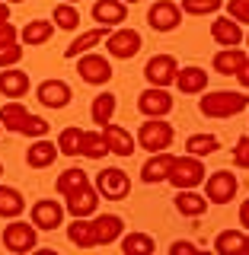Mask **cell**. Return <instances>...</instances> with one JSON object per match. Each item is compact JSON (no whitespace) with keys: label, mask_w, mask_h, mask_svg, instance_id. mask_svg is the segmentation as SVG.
I'll return each instance as SVG.
<instances>
[{"label":"cell","mask_w":249,"mask_h":255,"mask_svg":"<svg viewBox=\"0 0 249 255\" xmlns=\"http://www.w3.org/2000/svg\"><path fill=\"white\" fill-rule=\"evenodd\" d=\"M170 252H173V255H176V252H189V255H195V252H198V246H195V243H173V246H170Z\"/></svg>","instance_id":"obj_44"},{"label":"cell","mask_w":249,"mask_h":255,"mask_svg":"<svg viewBox=\"0 0 249 255\" xmlns=\"http://www.w3.org/2000/svg\"><path fill=\"white\" fill-rule=\"evenodd\" d=\"M246 252H249V236H246Z\"/></svg>","instance_id":"obj_50"},{"label":"cell","mask_w":249,"mask_h":255,"mask_svg":"<svg viewBox=\"0 0 249 255\" xmlns=\"http://www.w3.org/2000/svg\"><path fill=\"white\" fill-rule=\"evenodd\" d=\"M173 153H163V150H160V153H154L147 159V163H144V169H141V179L147 182V185H154V182H163L166 175H170V166H173Z\"/></svg>","instance_id":"obj_22"},{"label":"cell","mask_w":249,"mask_h":255,"mask_svg":"<svg viewBox=\"0 0 249 255\" xmlns=\"http://www.w3.org/2000/svg\"><path fill=\"white\" fill-rule=\"evenodd\" d=\"M80 143H83V128H64L58 137V150L64 156H80Z\"/></svg>","instance_id":"obj_36"},{"label":"cell","mask_w":249,"mask_h":255,"mask_svg":"<svg viewBox=\"0 0 249 255\" xmlns=\"http://www.w3.org/2000/svg\"><path fill=\"white\" fill-rule=\"evenodd\" d=\"M112 112H115V96H112V93H99V96L93 99V109H90L93 122L99 125V128L109 125V122H112Z\"/></svg>","instance_id":"obj_33"},{"label":"cell","mask_w":249,"mask_h":255,"mask_svg":"<svg viewBox=\"0 0 249 255\" xmlns=\"http://www.w3.org/2000/svg\"><path fill=\"white\" fill-rule=\"evenodd\" d=\"M29 93V74L19 67H3V74H0V96H6V99H22V96Z\"/></svg>","instance_id":"obj_15"},{"label":"cell","mask_w":249,"mask_h":255,"mask_svg":"<svg viewBox=\"0 0 249 255\" xmlns=\"http://www.w3.org/2000/svg\"><path fill=\"white\" fill-rule=\"evenodd\" d=\"M35 96H38V102H42L45 109H64L70 102V86L64 83V80H45L42 86L35 90Z\"/></svg>","instance_id":"obj_14"},{"label":"cell","mask_w":249,"mask_h":255,"mask_svg":"<svg viewBox=\"0 0 249 255\" xmlns=\"http://www.w3.org/2000/svg\"><path fill=\"white\" fill-rule=\"evenodd\" d=\"M246 45H249V35H246Z\"/></svg>","instance_id":"obj_53"},{"label":"cell","mask_w":249,"mask_h":255,"mask_svg":"<svg viewBox=\"0 0 249 255\" xmlns=\"http://www.w3.org/2000/svg\"><path fill=\"white\" fill-rule=\"evenodd\" d=\"M51 22L58 29H67V32H74L80 26V13H77V6L74 3H58L54 6V13H51Z\"/></svg>","instance_id":"obj_35"},{"label":"cell","mask_w":249,"mask_h":255,"mask_svg":"<svg viewBox=\"0 0 249 255\" xmlns=\"http://www.w3.org/2000/svg\"><path fill=\"white\" fill-rule=\"evenodd\" d=\"M102 38H109V26H99V29H93V32H83L80 38H74V42L67 45V58H80V54H86L90 48H96L102 42Z\"/></svg>","instance_id":"obj_26"},{"label":"cell","mask_w":249,"mask_h":255,"mask_svg":"<svg viewBox=\"0 0 249 255\" xmlns=\"http://www.w3.org/2000/svg\"><path fill=\"white\" fill-rule=\"evenodd\" d=\"M125 3H138V0H125Z\"/></svg>","instance_id":"obj_51"},{"label":"cell","mask_w":249,"mask_h":255,"mask_svg":"<svg viewBox=\"0 0 249 255\" xmlns=\"http://www.w3.org/2000/svg\"><path fill=\"white\" fill-rule=\"evenodd\" d=\"M54 22H48V19H32L22 26V45H45V42H51V35H54Z\"/></svg>","instance_id":"obj_25"},{"label":"cell","mask_w":249,"mask_h":255,"mask_svg":"<svg viewBox=\"0 0 249 255\" xmlns=\"http://www.w3.org/2000/svg\"><path fill=\"white\" fill-rule=\"evenodd\" d=\"M0 128H3V125H0Z\"/></svg>","instance_id":"obj_54"},{"label":"cell","mask_w":249,"mask_h":255,"mask_svg":"<svg viewBox=\"0 0 249 255\" xmlns=\"http://www.w3.org/2000/svg\"><path fill=\"white\" fill-rule=\"evenodd\" d=\"M221 150V140L214 137V134H192V137L186 140V153H192V156H208V153H218Z\"/></svg>","instance_id":"obj_30"},{"label":"cell","mask_w":249,"mask_h":255,"mask_svg":"<svg viewBox=\"0 0 249 255\" xmlns=\"http://www.w3.org/2000/svg\"><path fill=\"white\" fill-rule=\"evenodd\" d=\"M26 115H29V109L22 106V102L10 99L3 109H0V125H3L6 131H16V134H19V125L26 122Z\"/></svg>","instance_id":"obj_29"},{"label":"cell","mask_w":249,"mask_h":255,"mask_svg":"<svg viewBox=\"0 0 249 255\" xmlns=\"http://www.w3.org/2000/svg\"><path fill=\"white\" fill-rule=\"evenodd\" d=\"M0 175H3V166H0Z\"/></svg>","instance_id":"obj_52"},{"label":"cell","mask_w":249,"mask_h":255,"mask_svg":"<svg viewBox=\"0 0 249 255\" xmlns=\"http://www.w3.org/2000/svg\"><path fill=\"white\" fill-rule=\"evenodd\" d=\"M64 220V207L58 201H51V198H42V201L32 204V223H35L38 230H58Z\"/></svg>","instance_id":"obj_13"},{"label":"cell","mask_w":249,"mask_h":255,"mask_svg":"<svg viewBox=\"0 0 249 255\" xmlns=\"http://www.w3.org/2000/svg\"><path fill=\"white\" fill-rule=\"evenodd\" d=\"M90 182V175H86L80 166H74V169H64L61 175H58V182H54V188L61 191V195H70V191H77L80 185H86Z\"/></svg>","instance_id":"obj_34"},{"label":"cell","mask_w":249,"mask_h":255,"mask_svg":"<svg viewBox=\"0 0 249 255\" xmlns=\"http://www.w3.org/2000/svg\"><path fill=\"white\" fill-rule=\"evenodd\" d=\"M77 74L83 77L86 83L102 86V83H109V80H112V64L102 58V54H80V61H77Z\"/></svg>","instance_id":"obj_9"},{"label":"cell","mask_w":249,"mask_h":255,"mask_svg":"<svg viewBox=\"0 0 249 255\" xmlns=\"http://www.w3.org/2000/svg\"><path fill=\"white\" fill-rule=\"evenodd\" d=\"M240 223H243V230H249V198L240 204Z\"/></svg>","instance_id":"obj_46"},{"label":"cell","mask_w":249,"mask_h":255,"mask_svg":"<svg viewBox=\"0 0 249 255\" xmlns=\"http://www.w3.org/2000/svg\"><path fill=\"white\" fill-rule=\"evenodd\" d=\"M67 198V214L70 217H90V214H96V207H99V195H96V188L86 182V185H80L77 191H70Z\"/></svg>","instance_id":"obj_12"},{"label":"cell","mask_w":249,"mask_h":255,"mask_svg":"<svg viewBox=\"0 0 249 255\" xmlns=\"http://www.w3.org/2000/svg\"><path fill=\"white\" fill-rule=\"evenodd\" d=\"M128 16V6L122 0H99V3L93 6V19L99 22V26H122Z\"/></svg>","instance_id":"obj_20"},{"label":"cell","mask_w":249,"mask_h":255,"mask_svg":"<svg viewBox=\"0 0 249 255\" xmlns=\"http://www.w3.org/2000/svg\"><path fill=\"white\" fill-rule=\"evenodd\" d=\"M22 61V45H0V67H16Z\"/></svg>","instance_id":"obj_40"},{"label":"cell","mask_w":249,"mask_h":255,"mask_svg":"<svg viewBox=\"0 0 249 255\" xmlns=\"http://www.w3.org/2000/svg\"><path fill=\"white\" fill-rule=\"evenodd\" d=\"M176 131L170 122H163V118H147L141 128H138V143L147 153H160V150H166L173 143Z\"/></svg>","instance_id":"obj_3"},{"label":"cell","mask_w":249,"mask_h":255,"mask_svg":"<svg viewBox=\"0 0 249 255\" xmlns=\"http://www.w3.org/2000/svg\"><path fill=\"white\" fill-rule=\"evenodd\" d=\"M211 35H214V42L224 45V48H240V42H243V29H240V22L230 19V16H218V19L211 22Z\"/></svg>","instance_id":"obj_16"},{"label":"cell","mask_w":249,"mask_h":255,"mask_svg":"<svg viewBox=\"0 0 249 255\" xmlns=\"http://www.w3.org/2000/svg\"><path fill=\"white\" fill-rule=\"evenodd\" d=\"M3 3H22V0H3Z\"/></svg>","instance_id":"obj_48"},{"label":"cell","mask_w":249,"mask_h":255,"mask_svg":"<svg viewBox=\"0 0 249 255\" xmlns=\"http://www.w3.org/2000/svg\"><path fill=\"white\" fill-rule=\"evenodd\" d=\"M205 166H202V159L198 156H179V159H173V166H170V175H166V182H170L173 188H198L205 182Z\"/></svg>","instance_id":"obj_2"},{"label":"cell","mask_w":249,"mask_h":255,"mask_svg":"<svg viewBox=\"0 0 249 255\" xmlns=\"http://www.w3.org/2000/svg\"><path fill=\"white\" fill-rule=\"evenodd\" d=\"M122 249L128 255H138V252H154L157 243H154V236H147V233H128L122 239Z\"/></svg>","instance_id":"obj_37"},{"label":"cell","mask_w":249,"mask_h":255,"mask_svg":"<svg viewBox=\"0 0 249 255\" xmlns=\"http://www.w3.org/2000/svg\"><path fill=\"white\" fill-rule=\"evenodd\" d=\"M246 51H237V48H224V51L214 54V70L224 77H237V70L243 67Z\"/></svg>","instance_id":"obj_27"},{"label":"cell","mask_w":249,"mask_h":255,"mask_svg":"<svg viewBox=\"0 0 249 255\" xmlns=\"http://www.w3.org/2000/svg\"><path fill=\"white\" fill-rule=\"evenodd\" d=\"M176 86H179V93H186V96L205 93L208 90L205 67H179V74H176Z\"/></svg>","instance_id":"obj_21"},{"label":"cell","mask_w":249,"mask_h":255,"mask_svg":"<svg viewBox=\"0 0 249 255\" xmlns=\"http://www.w3.org/2000/svg\"><path fill=\"white\" fill-rule=\"evenodd\" d=\"M249 106V96L246 93H230V90H218V93H208L202 96L198 109H202L205 118H234L240 112H246Z\"/></svg>","instance_id":"obj_1"},{"label":"cell","mask_w":249,"mask_h":255,"mask_svg":"<svg viewBox=\"0 0 249 255\" xmlns=\"http://www.w3.org/2000/svg\"><path fill=\"white\" fill-rule=\"evenodd\" d=\"M227 16L237 22H249V0H227Z\"/></svg>","instance_id":"obj_41"},{"label":"cell","mask_w":249,"mask_h":255,"mask_svg":"<svg viewBox=\"0 0 249 255\" xmlns=\"http://www.w3.org/2000/svg\"><path fill=\"white\" fill-rule=\"evenodd\" d=\"M147 22L157 32H173L176 26H182V6H176L173 0H157L147 13Z\"/></svg>","instance_id":"obj_7"},{"label":"cell","mask_w":249,"mask_h":255,"mask_svg":"<svg viewBox=\"0 0 249 255\" xmlns=\"http://www.w3.org/2000/svg\"><path fill=\"white\" fill-rule=\"evenodd\" d=\"M22 207H26V201H22V195L10 185H0V217H19Z\"/></svg>","instance_id":"obj_28"},{"label":"cell","mask_w":249,"mask_h":255,"mask_svg":"<svg viewBox=\"0 0 249 255\" xmlns=\"http://www.w3.org/2000/svg\"><path fill=\"white\" fill-rule=\"evenodd\" d=\"M102 137H106V143H109V153H115V156H131L134 153V140L131 134L125 131V128H118V125H102Z\"/></svg>","instance_id":"obj_17"},{"label":"cell","mask_w":249,"mask_h":255,"mask_svg":"<svg viewBox=\"0 0 249 255\" xmlns=\"http://www.w3.org/2000/svg\"><path fill=\"white\" fill-rule=\"evenodd\" d=\"M106 51L112 54V58H134V54L141 51V32H134V29H118V32H109V38H106Z\"/></svg>","instance_id":"obj_8"},{"label":"cell","mask_w":249,"mask_h":255,"mask_svg":"<svg viewBox=\"0 0 249 255\" xmlns=\"http://www.w3.org/2000/svg\"><path fill=\"white\" fill-rule=\"evenodd\" d=\"M96 188H99V195L109 198V201H122V198H128V191H131V179L125 175V169L109 166V169H102L96 175Z\"/></svg>","instance_id":"obj_6"},{"label":"cell","mask_w":249,"mask_h":255,"mask_svg":"<svg viewBox=\"0 0 249 255\" xmlns=\"http://www.w3.org/2000/svg\"><path fill=\"white\" fill-rule=\"evenodd\" d=\"M237 188H240V179L234 172H227V169H218V172L205 175V195H208V201H214V204L234 201Z\"/></svg>","instance_id":"obj_5"},{"label":"cell","mask_w":249,"mask_h":255,"mask_svg":"<svg viewBox=\"0 0 249 255\" xmlns=\"http://www.w3.org/2000/svg\"><path fill=\"white\" fill-rule=\"evenodd\" d=\"M3 19H10V3H3V0H0V22Z\"/></svg>","instance_id":"obj_47"},{"label":"cell","mask_w":249,"mask_h":255,"mask_svg":"<svg viewBox=\"0 0 249 255\" xmlns=\"http://www.w3.org/2000/svg\"><path fill=\"white\" fill-rule=\"evenodd\" d=\"M19 42V32H16V26H10V19L0 22V45H16Z\"/></svg>","instance_id":"obj_43"},{"label":"cell","mask_w":249,"mask_h":255,"mask_svg":"<svg viewBox=\"0 0 249 255\" xmlns=\"http://www.w3.org/2000/svg\"><path fill=\"white\" fill-rule=\"evenodd\" d=\"M237 80H240V83H243V86H246V90H249V58L243 61V67H240V70H237Z\"/></svg>","instance_id":"obj_45"},{"label":"cell","mask_w":249,"mask_h":255,"mask_svg":"<svg viewBox=\"0 0 249 255\" xmlns=\"http://www.w3.org/2000/svg\"><path fill=\"white\" fill-rule=\"evenodd\" d=\"M144 74H147V80L154 86H170L176 83V74H179V64H176L173 54H157V58L147 61V67H144Z\"/></svg>","instance_id":"obj_11"},{"label":"cell","mask_w":249,"mask_h":255,"mask_svg":"<svg viewBox=\"0 0 249 255\" xmlns=\"http://www.w3.org/2000/svg\"><path fill=\"white\" fill-rule=\"evenodd\" d=\"M176 211H179L182 217H202L208 211V201L202 195H195V188H182L179 195H176Z\"/></svg>","instance_id":"obj_24"},{"label":"cell","mask_w":249,"mask_h":255,"mask_svg":"<svg viewBox=\"0 0 249 255\" xmlns=\"http://www.w3.org/2000/svg\"><path fill=\"white\" fill-rule=\"evenodd\" d=\"M35 243H38V227L35 223H26V220H10L3 227V246L10 252H29V249H35Z\"/></svg>","instance_id":"obj_4"},{"label":"cell","mask_w":249,"mask_h":255,"mask_svg":"<svg viewBox=\"0 0 249 255\" xmlns=\"http://www.w3.org/2000/svg\"><path fill=\"white\" fill-rule=\"evenodd\" d=\"M67 239L77 246V249H93V246H96V227H93V220L74 217V223H70V230H67Z\"/></svg>","instance_id":"obj_23"},{"label":"cell","mask_w":249,"mask_h":255,"mask_svg":"<svg viewBox=\"0 0 249 255\" xmlns=\"http://www.w3.org/2000/svg\"><path fill=\"white\" fill-rule=\"evenodd\" d=\"M19 134H29V137H45V134H48V122L29 112V115H26V122L19 125Z\"/></svg>","instance_id":"obj_39"},{"label":"cell","mask_w":249,"mask_h":255,"mask_svg":"<svg viewBox=\"0 0 249 255\" xmlns=\"http://www.w3.org/2000/svg\"><path fill=\"white\" fill-rule=\"evenodd\" d=\"M61 3H77V0H61Z\"/></svg>","instance_id":"obj_49"},{"label":"cell","mask_w":249,"mask_h":255,"mask_svg":"<svg viewBox=\"0 0 249 255\" xmlns=\"http://www.w3.org/2000/svg\"><path fill=\"white\" fill-rule=\"evenodd\" d=\"M138 109L144 112L147 118H163L173 112V96L163 90V86H150L138 96Z\"/></svg>","instance_id":"obj_10"},{"label":"cell","mask_w":249,"mask_h":255,"mask_svg":"<svg viewBox=\"0 0 249 255\" xmlns=\"http://www.w3.org/2000/svg\"><path fill=\"white\" fill-rule=\"evenodd\" d=\"M234 163L240 166V169H249V134H243V137L237 140V147H234Z\"/></svg>","instance_id":"obj_42"},{"label":"cell","mask_w":249,"mask_h":255,"mask_svg":"<svg viewBox=\"0 0 249 255\" xmlns=\"http://www.w3.org/2000/svg\"><path fill=\"white\" fill-rule=\"evenodd\" d=\"M80 156H90V159H99V156H109V143L99 131H83V143H80Z\"/></svg>","instance_id":"obj_32"},{"label":"cell","mask_w":249,"mask_h":255,"mask_svg":"<svg viewBox=\"0 0 249 255\" xmlns=\"http://www.w3.org/2000/svg\"><path fill=\"white\" fill-rule=\"evenodd\" d=\"M58 156H61L58 143H51L48 137H38V140L26 150V163L32 166V169H45V166H51Z\"/></svg>","instance_id":"obj_19"},{"label":"cell","mask_w":249,"mask_h":255,"mask_svg":"<svg viewBox=\"0 0 249 255\" xmlns=\"http://www.w3.org/2000/svg\"><path fill=\"white\" fill-rule=\"evenodd\" d=\"M214 249L221 255H240V252H246V236L237 233V230H224V233L214 239Z\"/></svg>","instance_id":"obj_31"},{"label":"cell","mask_w":249,"mask_h":255,"mask_svg":"<svg viewBox=\"0 0 249 255\" xmlns=\"http://www.w3.org/2000/svg\"><path fill=\"white\" fill-rule=\"evenodd\" d=\"M221 6H224V0H182V13H192V16L218 13Z\"/></svg>","instance_id":"obj_38"},{"label":"cell","mask_w":249,"mask_h":255,"mask_svg":"<svg viewBox=\"0 0 249 255\" xmlns=\"http://www.w3.org/2000/svg\"><path fill=\"white\" fill-rule=\"evenodd\" d=\"M93 227H96V246H109L122 236L125 220L118 214H99V217H93Z\"/></svg>","instance_id":"obj_18"}]
</instances>
